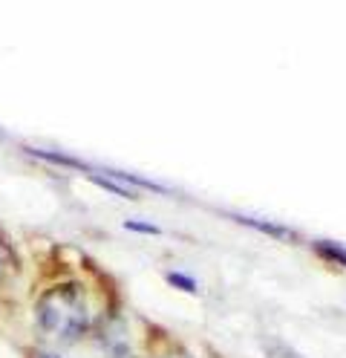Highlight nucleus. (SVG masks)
Returning a JSON list of instances; mask_svg holds the SVG:
<instances>
[{
  "instance_id": "obj_5",
  "label": "nucleus",
  "mask_w": 346,
  "mask_h": 358,
  "mask_svg": "<svg viewBox=\"0 0 346 358\" xmlns=\"http://www.w3.org/2000/svg\"><path fill=\"white\" fill-rule=\"evenodd\" d=\"M168 283L179 286L182 292H196V289H199L194 278H188V275H179V272H171V275H168Z\"/></svg>"
},
{
  "instance_id": "obj_1",
  "label": "nucleus",
  "mask_w": 346,
  "mask_h": 358,
  "mask_svg": "<svg viewBox=\"0 0 346 358\" xmlns=\"http://www.w3.org/2000/svg\"><path fill=\"white\" fill-rule=\"evenodd\" d=\"M35 318L43 332L55 335L61 341H75L89 329L92 315L78 283H58L38 298Z\"/></svg>"
},
{
  "instance_id": "obj_2",
  "label": "nucleus",
  "mask_w": 346,
  "mask_h": 358,
  "mask_svg": "<svg viewBox=\"0 0 346 358\" xmlns=\"http://www.w3.org/2000/svg\"><path fill=\"white\" fill-rule=\"evenodd\" d=\"M315 249L326 257V260H335V263H340V266H346V245H340V243H326V240H320V243H315Z\"/></svg>"
},
{
  "instance_id": "obj_8",
  "label": "nucleus",
  "mask_w": 346,
  "mask_h": 358,
  "mask_svg": "<svg viewBox=\"0 0 346 358\" xmlns=\"http://www.w3.org/2000/svg\"><path fill=\"white\" fill-rule=\"evenodd\" d=\"M0 136H3V133H0Z\"/></svg>"
},
{
  "instance_id": "obj_3",
  "label": "nucleus",
  "mask_w": 346,
  "mask_h": 358,
  "mask_svg": "<svg viewBox=\"0 0 346 358\" xmlns=\"http://www.w3.org/2000/svg\"><path fill=\"white\" fill-rule=\"evenodd\" d=\"M237 220H240V222H245V226H254V229H260V231L277 234V237H294L291 231H286V229H280V226H271V222H263V220H251V217H243V214H237Z\"/></svg>"
},
{
  "instance_id": "obj_4",
  "label": "nucleus",
  "mask_w": 346,
  "mask_h": 358,
  "mask_svg": "<svg viewBox=\"0 0 346 358\" xmlns=\"http://www.w3.org/2000/svg\"><path fill=\"white\" fill-rule=\"evenodd\" d=\"M9 272H15V255H12V249L6 245V240L0 237V280H3Z\"/></svg>"
},
{
  "instance_id": "obj_7",
  "label": "nucleus",
  "mask_w": 346,
  "mask_h": 358,
  "mask_svg": "<svg viewBox=\"0 0 346 358\" xmlns=\"http://www.w3.org/2000/svg\"><path fill=\"white\" fill-rule=\"evenodd\" d=\"M29 358H61V355H52V352H41V350H35V352H29Z\"/></svg>"
},
{
  "instance_id": "obj_6",
  "label": "nucleus",
  "mask_w": 346,
  "mask_h": 358,
  "mask_svg": "<svg viewBox=\"0 0 346 358\" xmlns=\"http://www.w3.org/2000/svg\"><path fill=\"white\" fill-rule=\"evenodd\" d=\"M124 229L138 231V234H159V229L150 226V222H145V220H127V222H124Z\"/></svg>"
}]
</instances>
